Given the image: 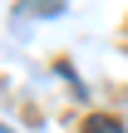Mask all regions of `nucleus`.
I'll return each mask as SVG.
<instances>
[{"label": "nucleus", "instance_id": "f257e3e1", "mask_svg": "<svg viewBox=\"0 0 128 133\" xmlns=\"http://www.w3.org/2000/svg\"><path fill=\"white\" fill-rule=\"evenodd\" d=\"M84 133H118V123H113V118H89Z\"/></svg>", "mask_w": 128, "mask_h": 133}]
</instances>
